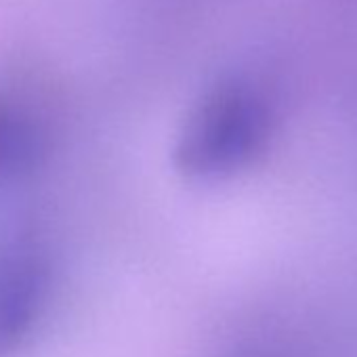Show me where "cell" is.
Listing matches in <instances>:
<instances>
[{
	"mask_svg": "<svg viewBox=\"0 0 357 357\" xmlns=\"http://www.w3.org/2000/svg\"><path fill=\"white\" fill-rule=\"evenodd\" d=\"M271 132V112L250 86L225 82L190 112L174 145V164L192 178H219L248 166Z\"/></svg>",
	"mask_w": 357,
	"mask_h": 357,
	"instance_id": "cell-1",
	"label": "cell"
},
{
	"mask_svg": "<svg viewBox=\"0 0 357 357\" xmlns=\"http://www.w3.org/2000/svg\"><path fill=\"white\" fill-rule=\"evenodd\" d=\"M51 290L43 250L17 246L0 257V357H13L34 334Z\"/></svg>",
	"mask_w": 357,
	"mask_h": 357,
	"instance_id": "cell-2",
	"label": "cell"
},
{
	"mask_svg": "<svg viewBox=\"0 0 357 357\" xmlns=\"http://www.w3.org/2000/svg\"><path fill=\"white\" fill-rule=\"evenodd\" d=\"M45 153V132L36 118L0 101V183L32 170Z\"/></svg>",
	"mask_w": 357,
	"mask_h": 357,
	"instance_id": "cell-3",
	"label": "cell"
}]
</instances>
